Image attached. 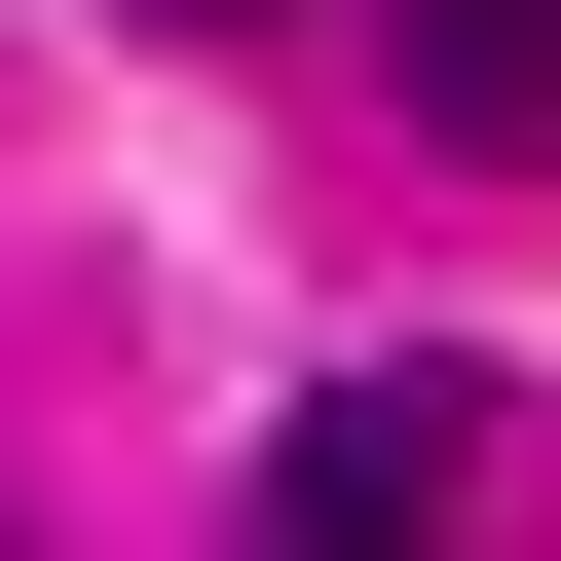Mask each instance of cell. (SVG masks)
Segmentation results:
<instances>
[{"mask_svg":"<svg viewBox=\"0 0 561 561\" xmlns=\"http://www.w3.org/2000/svg\"><path fill=\"white\" fill-rule=\"evenodd\" d=\"M412 113H449L486 187H561V0H412Z\"/></svg>","mask_w":561,"mask_h":561,"instance_id":"cell-2","label":"cell"},{"mask_svg":"<svg viewBox=\"0 0 561 561\" xmlns=\"http://www.w3.org/2000/svg\"><path fill=\"white\" fill-rule=\"evenodd\" d=\"M150 38H262V0H150Z\"/></svg>","mask_w":561,"mask_h":561,"instance_id":"cell-3","label":"cell"},{"mask_svg":"<svg viewBox=\"0 0 561 561\" xmlns=\"http://www.w3.org/2000/svg\"><path fill=\"white\" fill-rule=\"evenodd\" d=\"M524 412L449 375V337H375V375H300L262 412V486H225V561H449V486H486Z\"/></svg>","mask_w":561,"mask_h":561,"instance_id":"cell-1","label":"cell"}]
</instances>
